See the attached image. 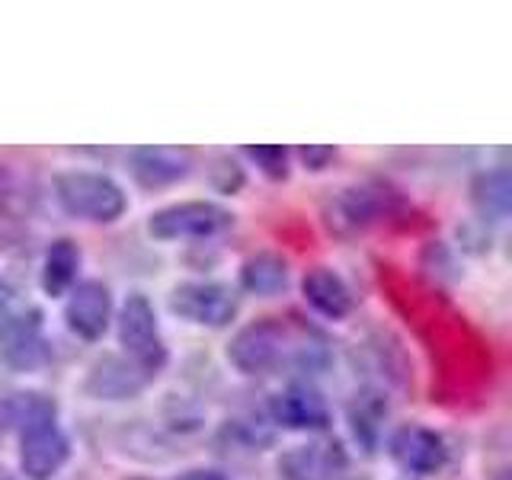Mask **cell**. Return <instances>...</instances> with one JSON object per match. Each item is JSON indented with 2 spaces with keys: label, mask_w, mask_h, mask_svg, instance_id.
Returning <instances> with one entry per match:
<instances>
[{
  "label": "cell",
  "mask_w": 512,
  "mask_h": 480,
  "mask_svg": "<svg viewBox=\"0 0 512 480\" xmlns=\"http://www.w3.org/2000/svg\"><path fill=\"white\" fill-rule=\"evenodd\" d=\"M157 375L141 368L128 356H103L90 365V372L84 378V391L93 400H132L141 394Z\"/></svg>",
  "instance_id": "cell-11"
},
{
  "label": "cell",
  "mask_w": 512,
  "mask_h": 480,
  "mask_svg": "<svg viewBox=\"0 0 512 480\" xmlns=\"http://www.w3.org/2000/svg\"><path fill=\"white\" fill-rule=\"evenodd\" d=\"M176 480H228V477H224L218 468H189V471H183Z\"/></svg>",
  "instance_id": "cell-24"
},
{
  "label": "cell",
  "mask_w": 512,
  "mask_h": 480,
  "mask_svg": "<svg viewBox=\"0 0 512 480\" xmlns=\"http://www.w3.org/2000/svg\"><path fill=\"white\" fill-rule=\"evenodd\" d=\"M26 228V202L16 173L0 164V244H10Z\"/></svg>",
  "instance_id": "cell-20"
},
{
  "label": "cell",
  "mask_w": 512,
  "mask_h": 480,
  "mask_svg": "<svg viewBox=\"0 0 512 480\" xmlns=\"http://www.w3.org/2000/svg\"><path fill=\"white\" fill-rule=\"evenodd\" d=\"M384 420H388V397L375 388H362L352 394V400L346 404V423L356 445L365 455H375V448L381 442L384 432Z\"/></svg>",
  "instance_id": "cell-15"
},
{
  "label": "cell",
  "mask_w": 512,
  "mask_h": 480,
  "mask_svg": "<svg viewBox=\"0 0 512 480\" xmlns=\"http://www.w3.org/2000/svg\"><path fill=\"white\" fill-rule=\"evenodd\" d=\"M71 458V439L58 420L20 432V471L26 480H52Z\"/></svg>",
  "instance_id": "cell-10"
},
{
  "label": "cell",
  "mask_w": 512,
  "mask_h": 480,
  "mask_svg": "<svg viewBox=\"0 0 512 480\" xmlns=\"http://www.w3.org/2000/svg\"><path fill=\"white\" fill-rule=\"evenodd\" d=\"M212 183H215L218 192H231V196H234V192L244 186V170H240L234 160L224 157V160H218L215 170H212Z\"/></svg>",
  "instance_id": "cell-22"
},
{
  "label": "cell",
  "mask_w": 512,
  "mask_h": 480,
  "mask_svg": "<svg viewBox=\"0 0 512 480\" xmlns=\"http://www.w3.org/2000/svg\"><path fill=\"white\" fill-rule=\"evenodd\" d=\"M272 423L292 432H327L330 429V404L311 381H292L285 391L269 400Z\"/></svg>",
  "instance_id": "cell-6"
},
{
  "label": "cell",
  "mask_w": 512,
  "mask_h": 480,
  "mask_svg": "<svg viewBox=\"0 0 512 480\" xmlns=\"http://www.w3.org/2000/svg\"><path fill=\"white\" fill-rule=\"evenodd\" d=\"M234 224V215L218 202L208 199H189L157 208L148 218V234L154 240H205Z\"/></svg>",
  "instance_id": "cell-3"
},
{
  "label": "cell",
  "mask_w": 512,
  "mask_h": 480,
  "mask_svg": "<svg viewBox=\"0 0 512 480\" xmlns=\"http://www.w3.org/2000/svg\"><path fill=\"white\" fill-rule=\"evenodd\" d=\"M288 279H292L288 263L272 250L253 253L244 260V266H240V288H244L247 295H256V298L282 295L288 288Z\"/></svg>",
  "instance_id": "cell-17"
},
{
  "label": "cell",
  "mask_w": 512,
  "mask_h": 480,
  "mask_svg": "<svg viewBox=\"0 0 512 480\" xmlns=\"http://www.w3.org/2000/svg\"><path fill=\"white\" fill-rule=\"evenodd\" d=\"M244 157L253 160L266 180H288V157H292V151L282 148V144H253V148H244Z\"/></svg>",
  "instance_id": "cell-21"
},
{
  "label": "cell",
  "mask_w": 512,
  "mask_h": 480,
  "mask_svg": "<svg viewBox=\"0 0 512 480\" xmlns=\"http://www.w3.org/2000/svg\"><path fill=\"white\" fill-rule=\"evenodd\" d=\"M301 295L311 308L327 317V320H343L356 308V298H352V288L346 285V279L330 266H314L304 272L301 279Z\"/></svg>",
  "instance_id": "cell-14"
},
{
  "label": "cell",
  "mask_w": 512,
  "mask_h": 480,
  "mask_svg": "<svg viewBox=\"0 0 512 480\" xmlns=\"http://www.w3.org/2000/svg\"><path fill=\"white\" fill-rule=\"evenodd\" d=\"M55 202L64 215L93 221V224H112L125 215L128 196L125 189L112 180L109 173L96 170H68L55 176Z\"/></svg>",
  "instance_id": "cell-2"
},
{
  "label": "cell",
  "mask_w": 512,
  "mask_h": 480,
  "mask_svg": "<svg viewBox=\"0 0 512 480\" xmlns=\"http://www.w3.org/2000/svg\"><path fill=\"white\" fill-rule=\"evenodd\" d=\"M116 324H119V346L125 349V356L157 375L167 362V346L164 336H160L157 311L148 301V295L141 292L128 295L119 308Z\"/></svg>",
  "instance_id": "cell-4"
},
{
  "label": "cell",
  "mask_w": 512,
  "mask_h": 480,
  "mask_svg": "<svg viewBox=\"0 0 512 480\" xmlns=\"http://www.w3.org/2000/svg\"><path fill=\"white\" fill-rule=\"evenodd\" d=\"M404 480H413V477H404Z\"/></svg>",
  "instance_id": "cell-27"
},
{
  "label": "cell",
  "mask_w": 512,
  "mask_h": 480,
  "mask_svg": "<svg viewBox=\"0 0 512 480\" xmlns=\"http://www.w3.org/2000/svg\"><path fill=\"white\" fill-rule=\"evenodd\" d=\"M80 260H84V256H80V247L71 237L52 240V247L45 250V260H42V292L52 298L68 295L77 285Z\"/></svg>",
  "instance_id": "cell-18"
},
{
  "label": "cell",
  "mask_w": 512,
  "mask_h": 480,
  "mask_svg": "<svg viewBox=\"0 0 512 480\" xmlns=\"http://www.w3.org/2000/svg\"><path fill=\"white\" fill-rule=\"evenodd\" d=\"M52 420H58V404L45 391H10L0 397V426L10 432H26Z\"/></svg>",
  "instance_id": "cell-16"
},
{
  "label": "cell",
  "mask_w": 512,
  "mask_h": 480,
  "mask_svg": "<svg viewBox=\"0 0 512 480\" xmlns=\"http://www.w3.org/2000/svg\"><path fill=\"white\" fill-rule=\"evenodd\" d=\"M471 202L480 212V218L487 221H503L509 215V205H512V180H509V170H487L480 173L477 180L471 183Z\"/></svg>",
  "instance_id": "cell-19"
},
{
  "label": "cell",
  "mask_w": 512,
  "mask_h": 480,
  "mask_svg": "<svg viewBox=\"0 0 512 480\" xmlns=\"http://www.w3.org/2000/svg\"><path fill=\"white\" fill-rule=\"evenodd\" d=\"M128 170L144 189L173 186L192 173V154L186 148H135L128 154Z\"/></svg>",
  "instance_id": "cell-12"
},
{
  "label": "cell",
  "mask_w": 512,
  "mask_h": 480,
  "mask_svg": "<svg viewBox=\"0 0 512 480\" xmlns=\"http://www.w3.org/2000/svg\"><path fill=\"white\" fill-rule=\"evenodd\" d=\"M388 455L407 474H436L448 461V448L436 429L423 423H404L391 432Z\"/></svg>",
  "instance_id": "cell-8"
},
{
  "label": "cell",
  "mask_w": 512,
  "mask_h": 480,
  "mask_svg": "<svg viewBox=\"0 0 512 480\" xmlns=\"http://www.w3.org/2000/svg\"><path fill=\"white\" fill-rule=\"evenodd\" d=\"M298 157L311 173H324L327 167H333L336 148H330V144H308V148H298Z\"/></svg>",
  "instance_id": "cell-23"
},
{
  "label": "cell",
  "mask_w": 512,
  "mask_h": 480,
  "mask_svg": "<svg viewBox=\"0 0 512 480\" xmlns=\"http://www.w3.org/2000/svg\"><path fill=\"white\" fill-rule=\"evenodd\" d=\"M125 480H148V477H125Z\"/></svg>",
  "instance_id": "cell-26"
},
{
  "label": "cell",
  "mask_w": 512,
  "mask_h": 480,
  "mask_svg": "<svg viewBox=\"0 0 512 480\" xmlns=\"http://www.w3.org/2000/svg\"><path fill=\"white\" fill-rule=\"evenodd\" d=\"M0 480H16V477H13V474H10L7 468H0Z\"/></svg>",
  "instance_id": "cell-25"
},
{
  "label": "cell",
  "mask_w": 512,
  "mask_h": 480,
  "mask_svg": "<svg viewBox=\"0 0 512 480\" xmlns=\"http://www.w3.org/2000/svg\"><path fill=\"white\" fill-rule=\"evenodd\" d=\"M64 324L74 336L87 343L103 340L109 324H112V292L100 279H84L77 282L68 301H64Z\"/></svg>",
  "instance_id": "cell-7"
},
{
  "label": "cell",
  "mask_w": 512,
  "mask_h": 480,
  "mask_svg": "<svg viewBox=\"0 0 512 480\" xmlns=\"http://www.w3.org/2000/svg\"><path fill=\"white\" fill-rule=\"evenodd\" d=\"M167 304L180 320H189V324H196V327H212V330L228 327L240 308L234 288L224 282H212V279L180 282L170 292Z\"/></svg>",
  "instance_id": "cell-5"
},
{
  "label": "cell",
  "mask_w": 512,
  "mask_h": 480,
  "mask_svg": "<svg viewBox=\"0 0 512 480\" xmlns=\"http://www.w3.org/2000/svg\"><path fill=\"white\" fill-rule=\"evenodd\" d=\"M384 208V196L372 186L340 189L327 202V224L336 234H359L368 224H375Z\"/></svg>",
  "instance_id": "cell-13"
},
{
  "label": "cell",
  "mask_w": 512,
  "mask_h": 480,
  "mask_svg": "<svg viewBox=\"0 0 512 480\" xmlns=\"http://www.w3.org/2000/svg\"><path fill=\"white\" fill-rule=\"evenodd\" d=\"M282 480H340L346 471V448L336 439L292 445L276 458Z\"/></svg>",
  "instance_id": "cell-9"
},
{
  "label": "cell",
  "mask_w": 512,
  "mask_h": 480,
  "mask_svg": "<svg viewBox=\"0 0 512 480\" xmlns=\"http://www.w3.org/2000/svg\"><path fill=\"white\" fill-rule=\"evenodd\" d=\"M228 362L240 375H320L330 349L320 333L282 317H260L240 327L228 343Z\"/></svg>",
  "instance_id": "cell-1"
}]
</instances>
